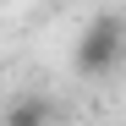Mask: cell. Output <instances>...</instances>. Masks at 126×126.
Segmentation results:
<instances>
[{"label":"cell","instance_id":"6da1fadb","mask_svg":"<svg viewBox=\"0 0 126 126\" xmlns=\"http://www.w3.org/2000/svg\"><path fill=\"white\" fill-rule=\"evenodd\" d=\"M126 55V22L115 11H99L88 28H82L77 38V49H71V66L82 77H104V71H115V60Z\"/></svg>","mask_w":126,"mask_h":126},{"label":"cell","instance_id":"7a4b0ae2","mask_svg":"<svg viewBox=\"0 0 126 126\" xmlns=\"http://www.w3.org/2000/svg\"><path fill=\"white\" fill-rule=\"evenodd\" d=\"M0 126H55V110H49V99H11V110Z\"/></svg>","mask_w":126,"mask_h":126}]
</instances>
